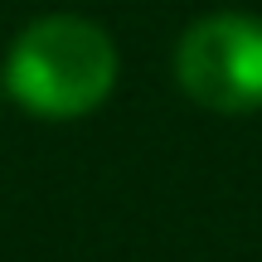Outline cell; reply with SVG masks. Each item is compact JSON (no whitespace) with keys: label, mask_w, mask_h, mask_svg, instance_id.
Instances as JSON below:
<instances>
[{"label":"cell","mask_w":262,"mask_h":262,"mask_svg":"<svg viewBox=\"0 0 262 262\" xmlns=\"http://www.w3.org/2000/svg\"><path fill=\"white\" fill-rule=\"evenodd\" d=\"M117 49L107 29L83 15H44L15 39L5 58V88L34 117H83L112 93Z\"/></svg>","instance_id":"cell-1"},{"label":"cell","mask_w":262,"mask_h":262,"mask_svg":"<svg viewBox=\"0 0 262 262\" xmlns=\"http://www.w3.org/2000/svg\"><path fill=\"white\" fill-rule=\"evenodd\" d=\"M175 78L199 107L243 117L262 107V19L204 15L175 49Z\"/></svg>","instance_id":"cell-2"}]
</instances>
